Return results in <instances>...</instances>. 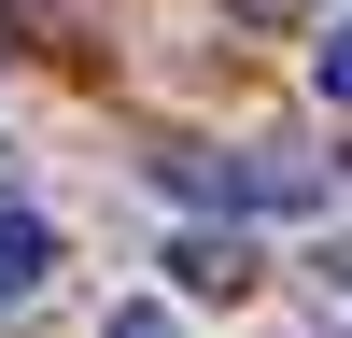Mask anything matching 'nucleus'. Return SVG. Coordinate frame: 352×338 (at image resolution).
<instances>
[{"label": "nucleus", "instance_id": "obj_1", "mask_svg": "<svg viewBox=\"0 0 352 338\" xmlns=\"http://www.w3.org/2000/svg\"><path fill=\"white\" fill-rule=\"evenodd\" d=\"M254 282H268V254H254L240 225H184V240H169V296H197V310H240Z\"/></svg>", "mask_w": 352, "mask_h": 338}, {"label": "nucleus", "instance_id": "obj_2", "mask_svg": "<svg viewBox=\"0 0 352 338\" xmlns=\"http://www.w3.org/2000/svg\"><path fill=\"white\" fill-rule=\"evenodd\" d=\"M56 268H71V240H56L43 212H0V324H28V310L56 296Z\"/></svg>", "mask_w": 352, "mask_h": 338}, {"label": "nucleus", "instance_id": "obj_3", "mask_svg": "<svg viewBox=\"0 0 352 338\" xmlns=\"http://www.w3.org/2000/svg\"><path fill=\"white\" fill-rule=\"evenodd\" d=\"M310 84H324V113H352V14H324V43H310Z\"/></svg>", "mask_w": 352, "mask_h": 338}, {"label": "nucleus", "instance_id": "obj_4", "mask_svg": "<svg viewBox=\"0 0 352 338\" xmlns=\"http://www.w3.org/2000/svg\"><path fill=\"white\" fill-rule=\"evenodd\" d=\"M296 268H310V296H352V225H338V240H310Z\"/></svg>", "mask_w": 352, "mask_h": 338}]
</instances>
